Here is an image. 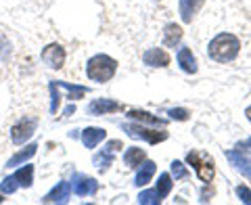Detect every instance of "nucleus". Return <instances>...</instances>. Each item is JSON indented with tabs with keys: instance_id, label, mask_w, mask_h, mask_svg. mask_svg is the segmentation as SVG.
Listing matches in <instances>:
<instances>
[{
	"instance_id": "nucleus-11",
	"label": "nucleus",
	"mask_w": 251,
	"mask_h": 205,
	"mask_svg": "<svg viewBox=\"0 0 251 205\" xmlns=\"http://www.w3.org/2000/svg\"><path fill=\"white\" fill-rule=\"evenodd\" d=\"M143 61L149 67H168L170 65V54L163 49H149L145 52Z\"/></svg>"
},
{
	"instance_id": "nucleus-31",
	"label": "nucleus",
	"mask_w": 251,
	"mask_h": 205,
	"mask_svg": "<svg viewBox=\"0 0 251 205\" xmlns=\"http://www.w3.org/2000/svg\"><path fill=\"white\" fill-rule=\"evenodd\" d=\"M237 149H241V151H251V138H247L245 143H239Z\"/></svg>"
},
{
	"instance_id": "nucleus-21",
	"label": "nucleus",
	"mask_w": 251,
	"mask_h": 205,
	"mask_svg": "<svg viewBox=\"0 0 251 205\" xmlns=\"http://www.w3.org/2000/svg\"><path fill=\"white\" fill-rule=\"evenodd\" d=\"M36 149H38V145H27L23 151H19L17 155H13L11 159H9V165H19V163H23V161H27V159H31V157L36 155Z\"/></svg>"
},
{
	"instance_id": "nucleus-10",
	"label": "nucleus",
	"mask_w": 251,
	"mask_h": 205,
	"mask_svg": "<svg viewBox=\"0 0 251 205\" xmlns=\"http://www.w3.org/2000/svg\"><path fill=\"white\" fill-rule=\"evenodd\" d=\"M117 149H122L120 140H111V143H107L103 151L94 155V165H99L100 170L107 168V165H111V163H113V153L117 151Z\"/></svg>"
},
{
	"instance_id": "nucleus-1",
	"label": "nucleus",
	"mask_w": 251,
	"mask_h": 205,
	"mask_svg": "<svg viewBox=\"0 0 251 205\" xmlns=\"http://www.w3.org/2000/svg\"><path fill=\"white\" fill-rule=\"evenodd\" d=\"M239 51H241V42H239V38L232 36V34H220L207 46L209 57L214 59L216 63H230V61H234L237 59V54H239Z\"/></svg>"
},
{
	"instance_id": "nucleus-13",
	"label": "nucleus",
	"mask_w": 251,
	"mask_h": 205,
	"mask_svg": "<svg viewBox=\"0 0 251 205\" xmlns=\"http://www.w3.org/2000/svg\"><path fill=\"white\" fill-rule=\"evenodd\" d=\"M69 193H72V186H69V182H59L49 195L44 197L42 201L44 203H65L69 199Z\"/></svg>"
},
{
	"instance_id": "nucleus-22",
	"label": "nucleus",
	"mask_w": 251,
	"mask_h": 205,
	"mask_svg": "<svg viewBox=\"0 0 251 205\" xmlns=\"http://www.w3.org/2000/svg\"><path fill=\"white\" fill-rule=\"evenodd\" d=\"M155 191H157V195H159L161 199H163V197H168L170 191H172V176H170V174H161Z\"/></svg>"
},
{
	"instance_id": "nucleus-16",
	"label": "nucleus",
	"mask_w": 251,
	"mask_h": 205,
	"mask_svg": "<svg viewBox=\"0 0 251 205\" xmlns=\"http://www.w3.org/2000/svg\"><path fill=\"white\" fill-rule=\"evenodd\" d=\"M182 40V27L176 26V23H170L166 26V31H163V44L170 46V49H176Z\"/></svg>"
},
{
	"instance_id": "nucleus-26",
	"label": "nucleus",
	"mask_w": 251,
	"mask_h": 205,
	"mask_svg": "<svg viewBox=\"0 0 251 205\" xmlns=\"http://www.w3.org/2000/svg\"><path fill=\"white\" fill-rule=\"evenodd\" d=\"M17 186H19V184H17V180H15V176H6V178H4V182L0 184V191H2L4 195H6V193L11 195V193L17 191Z\"/></svg>"
},
{
	"instance_id": "nucleus-20",
	"label": "nucleus",
	"mask_w": 251,
	"mask_h": 205,
	"mask_svg": "<svg viewBox=\"0 0 251 205\" xmlns=\"http://www.w3.org/2000/svg\"><path fill=\"white\" fill-rule=\"evenodd\" d=\"M13 176L17 180L19 186H23V188L31 186V182H34V165H23V168L15 172Z\"/></svg>"
},
{
	"instance_id": "nucleus-32",
	"label": "nucleus",
	"mask_w": 251,
	"mask_h": 205,
	"mask_svg": "<svg viewBox=\"0 0 251 205\" xmlns=\"http://www.w3.org/2000/svg\"><path fill=\"white\" fill-rule=\"evenodd\" d=\"M245 115H247V120H249V122H251V105H249V107H247V109H245Z\"/></svg>"
},
{
	"instance_id": "nucleus-4",
	"label": "nucleus",
	"mask_w": 251,
	"mask_h": 205,
	"mask_svg": "<svg viewBox=\"0 0 251 205\" xmlns=\"http://www.w3.org/2000/svg\"><path fill=\"white\" fill-rule=\"evenodd\" d=\"M124 130L128 132V136L132 138H145L149 145H157V143H163L168 138V132L166 130H151V128H145V126H136V124H124Z\"/></svg>"
},
{
	"instance_id": "nucleus-15",
	"label": "nucleus",
	"mask_w": 251,
	"mask_h": 205,
	"mask_svg": "<svg viewBox=\"0 0 251 205\" xmlns=\"http://www.w3.org/2000/svg\"><path fill=\"white\" fill-rule=\"evenodd\" d=\"M178 65L182 67V72H186V74H197V61H195L191 49L178 51Z\"/></svg>"
},
{
	"instance_id": "nucleus-19",
	"label": "nucleus",
	"mask_w": 251,
	"mask_h": 205,
	"mask_svg": "<svg viewBox=\"0 0 251 205\" xmlns=\"http://www.w3.org/2000/svg\"><path fill=\"white\" fill-rule=\"evenodd\" d=\"M128 117H132V120H138V122H145V124H153V126H166L168 124L166 120H161V117H155L153 113L140 111V109H132V111L128 113Z\"/></svg>"
},
{
	"instance_id": "nucleus-17",
	"label": "nucleus",
	"mask_w": 251,
	"mask_h": 205,
	"mask_svg": "<svg viewBox=\"0 0 251 205\" xmlns=\"http://www.w3.org/2000/svg\"><path fill=\"white\" fill-rule=\"evenodd\" d=\"M155 174V161H143L140 163V170H138V174L134 178V184L136 186H145L151 182V178Z\"/></svg>"
},
{
	"instance_id": "nucleus-2",
	"label": "nucleus",
	"mask_w": 251,
	"mask_h": 205,
	"mask_svg": "<svg viewBox=\"0 0 251 205\" xmlns=\"http://www.w3.org/2000/svg\"><path fill=\"white\" fill-rule=\"evenodd\" d=\"M117 72V61L107 57V54H94L88 61V67H86V74L92 82H100L105 84L109 82Z\"/></svg>"
},
{
	"instance_id": "nucleus-8",
	"label": "nucleus",
	"mask_w": 251,
	"mask_h": 205,
	"mask_svg": "<svg viewBox=\"0 0 251 205\" xmlns=\"http://www.w3.org/2000/svg\"><path fill=\"white\" fill-rule=\"evenodd\" d=\"M226 159H228L245 178H251V157H247L245 151H241V149L228 151L226 153Z\"/></svg>"
},
{
	"instance_id": "nucleus-28",
	"label": "nucleus",
	"mask_w": 251,
	"mask_h": 205,
	"mask_svg": "<svg viewBox=\"0 0 251 205\" xmlns=\"http://www.w3.org/2000/svg\"><path fill=\"white\" fill-rule=\"evenodd\" d=\"M168 115H172V120H178V122H186L188 120V113L186 109H170L168 111Z\"/></svg>"
},
{
	"instance_id": "nucleus-14",
	"label": "nucleus",
	"mask_w": 251,
	"mask_h": 205,
	"mask_svg": "<svg viewBox=\"0 0 251 205\" xmlns=\"http://www.w3.org/2000/svg\"><path fill=\"white\" fill-rule=\"evenodd\" d=\"M105 136H107V132L103 128H86L82 132V143H84V147L94 149L99 143H103Z\"/></svg>"
},
{
	"instance_id": "nucleus-25",
	"label": "nucleus",
	"mask_w": 251,
	"mask_h": 205,
	"mask_svg": "<svg viewBox=\"0 0 251 205\" xmlns=\"http://www.w3.org/2000/svg\"><path fill=\"white\" fill-rule=\"evenodd\" d=\"M172 176L176 180H186L188 178V170L182 161H172Z\"/></svg>"
},
{
	"instance_id": "nucleus-3",
	"label": "nucleus",
	"mask_w": 251,
	"mask_h": 205,
	"mask_svg": "<svg viewBox=\"0 0 251 205\" xmlns=\"http://www.w3.org/2000/svg\"><path fill=\"white\" fill-rule=\"evenodd\" d=\"M186 163L193 165L195 170H197V176L201 182L209 184L211 180H214V174H216V163L214 159H211L209 155L201 153V151H191L186 155Z\"/></svg>"
},
{
	"instance_id": "nucleus-5",
	"label": "nucleus",
	"mask_w": 251,
	"mask_h": 205,
	"mask_svg": "<svg viewBox=\"0 0 251 205\" xmlns=\"http://www.w3.org/2000/svg\"><path fill=\"white\" fill-rule=\"evenodd\" d=\"M36 126H38V122L34 120V117H25V120H21L19 124H15L13 130H11L13 143L15 145H23L25 140H29L31 136H34V132H36Z\"/></svg>"
},
{
	"instance_id": "nucleus-27",
	"label": "nucleus",
	"mask_w": 251,
	"mask_h": 205,
	"mask_svg": "<svg viewBox=\"0 0 251 205\" xmlns=\"http://www.w3.org/2000/svg\"><path fill=\"white\" fill-rule=\"evenodd\" d=\"M50 99H52V102H50V113H57V109H59V94H57V84L54 82H50Z\"/></svg>"
},
{
	"instance_id": "nucleus-23",
	"label": "nucleus",
	"mask_w": 251,
	"mask_h": 205,
	"mask_svg": "<svg viewBox=\"0 0 251 205\" xmlns=\"http://www.w3.org/2000/svg\"><path fill=\"white\" fill-rule=\"evenodd\" d=\"M57 86H59V88H65L69 92L67 99H82L84 94H86L84 86H72V84H65V82H57Z\"/></svg>"
},
{
	"instance_id": "nucleus-24",
	"label": "nucleus",
	"mask_w": 251,
	"mask_h": 205,
	"mask_svg": "<svg viewBox=\"0 0 251 205\" xmlns=\"http://www.w3.org/2000/svg\"><path fill=\"white\" fill-rule=\"evenodd\" d=\"M138 203H145V205H159L161 203V197L157 195V191H145L138 195Z\"/></svg>"
},
{
	"instance_id": "nucleus-9",
	"label": "nucleus",
	"mask_w": 251,
	"mask_h": 205,
	"mask_svg": "<svg viewBox=\"0 0 251 205\" xmlns=\"http://www.w3.org/2000/svg\"><path fill=\"white\" fill-rule=\"evenodd\" d=\"M99 188V182L90 176H84V174H75L74 178V191L77 197H88V195H94Z\"/></svg>"
},
{
	"instance_id": "nucleus-29",
	"label": "nucleus",
	"mask_w": 251,
	"mask_h": 205,
	"mask_svg": "<svg viewBox=\"0 0 251 205\" xmlns=\"http://www.w3.org/2000/svg\"><path fill=\"white\" fill-rule=\"evenodd\" d=\"M237 195L241 197V201H245V203H251V191L247 186H237Z\"/></svg>"
},
{
	"instance_id": "nucleus-18",
	"label": "nucleus",
	"mask_w": 251,
	"mask_h": 205,
	"mask_svg": "<svg viewBox=\"0 0 251 205\" xmlns=\"http://www.w3.org/2000/svg\"><path fill=\"white\" fill-rule=\"evenodd\" d=\"M145 157H147L145 149H138V147H130L128 151H126V155H124V163L128 165V168H138V165L145 161Z\"/></svg>"
},
{
	"instance_id": "nucleus-7",
	"label": "nucleus",
	"mask_w": 251,
	"mask_h": 205,
	"mask_svg": "<svg viewBox=\"0 0 251 205\" xmlns=\"http://www.w3.org/2000/svg\"><path fill=\"white\" fill-rule=\"evenodd\" d=\"M124 105L111 99H97L88 105V111L92 115H105V113H115V111H124Z\"/></svg>"
},
{
	"instance_id": "nucleus-30",
	"label": "nucleus",
	"mask_w": 251,
	"mask_h": 205,
	"mask_svg": "<svg viewBox=\"0 0 251 205\" xmlns=\"http://www.w3.org/2000/svg\"><path fill=\"white\" fill-rule=\"evenodd\" d=\"M211 195H214V188H211V186H205V188L201 191V201H203V203H207Z\"/></svg>"
},
{
	"instance_id": "nucleus-6",
	"label": "nucleus",
	"mask_w": 251,
	"mask_h": 205,
	"mask_svg": "<svg viewBox=\"0 0 251 205\" xmlns=\"http://www.w3.org/2000/svg\"><path fill=\"white\" fill-rule=\"evenodd\" d=\"M42 61L50 69H61L63 63H65V49L61 44H49L42 51Z\"/></svg>"
},
{
	"instance_id": "nucleus-12",
	"label": "nucleus",
	"mask_w": 251,
	"mask_h": 205,
	"mask_svg": "<svg viewBox=\"0 0 251 205\" xmlns=\"http://www.w3.org/2000/svg\"><path fill=\"white\" fill-rule=\"evenodd\" d=\"M205 4V0H178L180 6V17H182L184 23H191L193 17L199 13V9Z\"/></svg>"
}]
</instances>
